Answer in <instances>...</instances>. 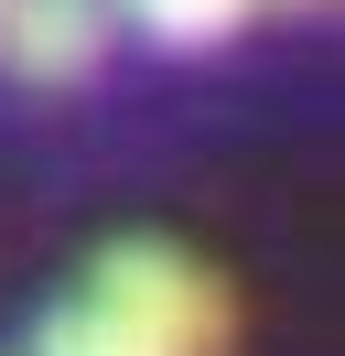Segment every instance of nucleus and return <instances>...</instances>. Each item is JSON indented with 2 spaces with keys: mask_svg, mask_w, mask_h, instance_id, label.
<instances>
[{
  "mask_svg": "<svg viewBox=\"0 0 345 356\" xmlns=\"http://www.w3.org/2000/svg\"><path fill=\"white\" fill-rule=\"evenodd\" d=\"M108 44H119V11H108V0H22L11 44H0V76H22V87H76V76L108 65Z\"/></svg>",
  "mask_w": 345,
  "mask_h": 356,
  "instance_id": "nucleus-2",
  "label": "nucleus"
},
{
  "mask_svg": "<svg viewBox=\"0 0 345 356\" xmlns=\"http://www.w3.org/2000/svg\"><path fill=\"white\" fill-rule=\"evenodd\" d=\"M11 11H22V0H0V44H11Z\"/></svg>",
  "mask_w": 345,
  "mask_h": 356,
  "instance_id": "nucleus-4",
  "label": "nucleus"
},
{
  "mask_svg": "<svg viewBox=\"0 0 345 356\" xmlns=\"http://www.w3.org/2000/svg\"><path fill=\"white\" fill-rule=\"evenodd\" d=\"M216 346H227V291L172 238L97 248V270L33 334V356H216Z\"/></svg>",
  "mask_w": 345,
  "mask_h": 356,
  "instance_id": "nucleus-1",
  "label": "nucleus"
},
{
  "mask_svg": "<svg viewBox=\"0 0 345 356\" xmlns=\"http://www.w3.org/2000/svg\"><path fill=\"white\" fill-rule=\"evenodd\" d=\"M119 11V33H151V44H172V54H205V44H227L237 22H248L259 0H108Z\"/></svg>",
  "mask_w": 345,
  "mask_h": 356,
  "instance_id": "nucleus-3",
  "label": "nucleus"
}]
</instances>
